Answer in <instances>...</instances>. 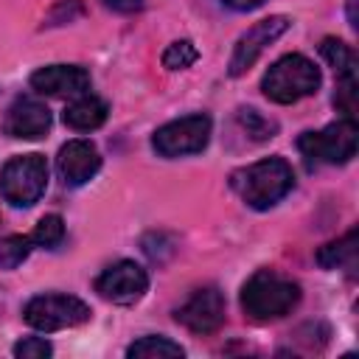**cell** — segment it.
I'll return each instance as SVG.
<instances>
[{
	"mask_svg": "<svg viewBox=\"0 0 359 359\" xmlns=\"http://www.w3.org/2000/svg\"><path fill=\"white\" fill-rule=\"evenodd\" d=\"M101 3L118 14H135L143 8V0H101Z\"/></svg>",
	"mask_w": 359,
	"mask_h": 359,
	"instance_id": "24",
	"label": "cell"
},
{
	"mask_svg": "<svg viewBox=\"0 0 359 359\" xmlns=\"http://www.w3.org/2000/svg\"><path fill=\"white\" fill-rule=\"evenodd\" d=\"M126 356L132 359H182L185 351L180 342L168 337H140L126 348Z\"/></svg>",
	"mask_w": 359,
	"mask_h": 359,
	"instance_id": "16",
	"label": "cell"
},
{
	"mask_svg": "<svg viewBox=\"0 0 359 359\" xmlns=\"http://www.w3.org/2000/svg\"><path fill=\"white\" fill-rule=\"evenodd\" d=\"M62 238H65V222H62L59 213H48V216H42V219L36 222L34 233H31V244L45 247V250L59 247Z\"/></svg>",
	"mask_w": 359,
	"mask_h": 359,
	"instance_id": "19",
	"label": "cell"
},
{
	"mask_svg": "<svg viewBox=\"0 0 359 359\" xmlns=\"http://www.w3.org/2000/svg\"><path fill=\"white\" fill-rule=\"evenodd\" d=\"M199 59V50L191 39H177L163 50V67L168 70H185Z\"/></svg>",
	"mask_w": 359,
	"mask_h": 359,
	"instance_id": "21",
	"label": "cell"
},
{
	"mask_svg": "<svg viewBox=\"0 0 359 359\" xmlns=\"http://www.w3.org/2000/svg\"><path fill=\"white\" fill-rule=\"evenodd\" d=\"M320 53L323 59L334 67L337 79H345V76H356V53L351 45H345L342 39H334V36H325L323 45H320Z\"/></svg>",
	"mask_w": 359,
	"mask_h": 359,
	"instance_id": "17",
	"label": "cell"
},
{
	"mask_svg": "<svg viewBox=\"0 0 359 359\" xmlns=\"http://www.w3.org/2000/svg\"><path fill=\"white\" fill-rule=\"evenodd\" d=\"M356 140H359V126L353 118H339L328 123L320 132H303L297 137V149L303 157L314 165H342L356 154Z\"/></svg>",
	"mask_w": 359,
	"mask_h": 359,
	"instance_id": "4",
	"label": "cell"
},
{
	"mask_svg": "<svg viewBox=\"0 0 359 359\" xmlns=\"http://www.w3.org/2000/svg\"><path fill=\"white\" fill-rule=\"evenodd\" d=\"M149 289V275L143 266H137L135 261H118L112 266H107L98 278H95V292L118 306H132L137 303Z\"/></svg>",
	"mask_w": 359,
	"mask_h": 359,
	"instance_id": "9",
	"label": "cell"
},
{
	"mask_svg": "<svg viewBox=\"0 0 359 359\" xmlns=\"http://www.w3.org/2000/svg\"><path fill=\"white\" fill-rule=\"evenodd\" d=\"M320 87V70L311 59L300 53L280 56L261 79V90L275 104H294L306 95H314Z\"/></svg>",
	"mask_w": 359,
	"mask_h": 359,
	"instance_id": "3",
	"label": "cell"
},
{
	"mask_svg": "<svg viewBox=\"0 0 359 359\" xmlns=\"http://www.w3.org/2000/svg\"><path fill=\"white\" fill-rule=\"evenodd\" d=\"M356 252H359L356 230H348L342 238L328 241L317 250V264L323 269H348V272H353L356 269Z\"/></svg>",
	"mask_w": 359,
	"mask_h": 359,
	"instance_id": "15",
	"label": "cell"
},
{
	"mask_svg": "<svg viewBox=\"0 0 359 359\" xmlns=\"http://www.w3.org/2000/svg\"><path fill=\"white\" fill-rule=\"evenodd\" d=\"M101 168V157H98V149L90 143V140H67L62 149H59V157H56V171L59 177L65 180V185H84L87 180H93Z\"/></svg>",
	"mask_w": 359,
	"mask_h": 359,
	"instance_id": "11",
	"label": "cell"
},
{
	"mask_svg": "<svg viewBox=\"0 0 359 359\" xmlns=\"http://www.w3.org/2000/svg\"><path fill=\"white\" fill-rule=\"evenodd\" d=\"M48 188V163L42 154H17L0 171V194L14 208H31Z\"/></svg>",
	"mask_w": 359,
	"mask_h": 359,
	"instance_id": "5",
	"label": "cell"
},
{
	"mask_svg": "<svg viewBox=\"0 0 359 359\" xmlns=\"http://www.w3.org/2000/svg\"><path fill=\"white\" fill-rule=\"evenodd\" d=\"M236 121H238V126H241V132L250 137V140H255V143H264V140H269V137H275V132H278V123L275 121H269V118H264L258 109H238V115H236Z\"/></svg>",
	"mask_w": 359,
	"mask_h": 359,
	"instance_id": "18",
	"label": "cell"
},
{
	"mask_svg": "<svg viewBox=\"0 0 359 359\" xmlns=\"http://www.w3.org/2000/svg\"><path fill=\"white\" fill-rule=\"evenodd\" d=\"M107 104L93 95V93H79L62 112V121L70 126V129H79V132H90V129H98L104 121H107Z\"/></svg>",
	"mask_w": 359,
	"mask_h": 359,
	"instance_id": "14",
	"label": "cell"
},
{
	"mask_svg": "<svg viewBox=\"0 0 359 359\" xmlns=\"http://www.w3.org/2000/svg\"><path fill=\"white\" fill-rule=\"evenodd\" d=\"M31 255V236H6L0 241V269H17Z\"/></svg>",
	"mask_w": 359,
	"mask_h": 359,
	"instance_id": "20",
	"label": "cell"
},
{
	"mask_svg": "<svg viewBox=\"0 0 359 359\" xmlns=\"http://www.w3.org/2000/svg\"><path fill=\"white\" fill-rule=\"evenodd\" d=\"M22 317L36 331H62L90 320V306L73 294H36L25 303Z\"/></svg>",
	"mask_w": 359,
	"mask_h": 359,
	"instance_id": "6",
	"label": "cell"
},
{
	"mask_svg": "<svg viewBox=\"0 0 359 359\" xmlns=\"http://www.w3.org/2000/svg\"><path fill=\"white\" fill-rule=\"evenodd\" d=\"M289 25H292V20H289L286 14H272V17L261 20V22H255V25L236 42L227 73H230V76H244V73L258 62V56H261L280 34H286Z\"/></svg>",
	"mask_w": 359,
	"mask_h": 359,
	"instance_id": "8",
	"label": "cell"
},
{
	"mask_svg": "<svg viewBox=\"0 0 359 359\" xmlns=\"http://www.w3.org/2000/svg\"><path fill=\"white\" fill-rule=\"evenodd\" d=\"M297 303H300V286L275 269H258L241 286V309L255 323L278 320L289 314Z\"/></svg>",
	"mask_w": 359,
	"mask_h": 359,
	"instance_id": "2",
	"label": "cell"
},
{
	"mask_svg": "<svg viewBox=\"0 0 359 359\" xmlns=\"http://www.w3.org/2000/svg\"><path fill=\"white\" fill-rule=\"evenodd\" d=\"M81 3L79 0H62L59 6H53V11L48 14V25H62V22H70L76 17H81Z\"/></svg>",
	"mask_w": 359,
	"mask_h": 359,
	"instance_id": "23",
	"label": "cell"
},
{
	"mask_svg": "<svg viewBox=\"0 0 359 359\" xmlns=\"http://www.w3.org/2000/svg\"><path fill=\"white\" fill-rule=\"evenodd\" d=\"M8 137L17 140H36L50 129V109L36 98H17L3 121Z\"/></svg>",
	"mask_w": 359,
	"mask_h": 359,
	"instance_id": "12",
	"label": "cell"
},
{
	"mask_svg": "<svg viewBox=\"0 0 359 359\" xmlns=\"http://www.w3.org/2000/svg\"><path fill=\"white\" fill-rule=\"evenodd\" d=\"M210 118L196 112V115H185L177 121L163 123L154 137L151 146L160 157H185V154H196L208 146L210 140Z\"/></svg>",
	"mask_w": 359,
	"mask_h": 359,
	"instance_id": "7",
	"label": "cell"
},
{
	"mask_svg": "<svg viewBox=\"0 0 359 359\" xmlns=\"http://www.w3.org/2000/svg\"><path fill=\"white\" fill-rule=\"evenodd\" d=\"M50 353H53V348L42 337H25L14 345V356H20V359H45Z\"/></svg>",
	"mask_w": 359,
	"mask_h": 359,
	"instance_id": "22",
	"label": "cell"
},
{
	"mask_svg": "<svg viewBox=\"0 0 359 359\" xmlns=\"http://www.w3.org/2000/svg\"><path fill=\"white\" fill-rule=\"evenodd\" d=\"M174 317L194 334H213L224 323V294L216 286H202L177 309Z\"/></svg>",
	"mask_w": 359,
	"mask_h": 359,
	"instance_id": "10",
	"label": "cell"
},
{
	"mask_svg": "<svg viewBox=\"0 0 359 359\" xmlns=\"http://www.w3.org/2000/svg\"><path fill=\"white\" fill-rule=\"evenodd\" d=\"M348 22H351V28H356V25H359V14H356V0H348Z\"/></svg>",
	"mask_w": 359,
	"mask_h": 359,
	"instance_id": "26",
	"label": "cell"
},
{
	"mask_svg": "<svg viewBox=\"0 0 359 359\" xmlns=\"http://www.w3.org/2000/svg\"><path fill=\"white\" fill-rule=\"evenodd\" d=\"M233 191L255 210H266L278 205L294 185V171L283 157H266L247 168L233 171Z\"/></svg>",
	"mask_w": 359,
	"mask_h": 359,
	"instance_id": "1",
	"label": "cell"
},
{
	"mask_svg": "<svg viewBox=\"0 0 359 359\" xmlns=\"http://www.w3.org/2000/svg\"><path fill=\"white\" fill-rule=\"evenodd\" d=\"M31 87L42 95H79L90 87V73L79 65H48L31 76Z\"/></svg>",
	"mask_w": 359,
	"mask_h": 359,
	"instance_id": "13",
	"label": "cell"
},
{
	"mask_svg": "<svg viewBox=\"0 0 359 359\" xmlns=\"http://www.w3.org/2000/svg\"><path fill=\"white\" fill-rule=\"evenodd\" d=\"M227 8H233V11H252V8H258V6H264L266 0H222Z\"/></svg>",
	"mask_w": 359,
	"mask_h": 359,
	"instance_id": "25",
	"label": "cell"
}]
</instances>
